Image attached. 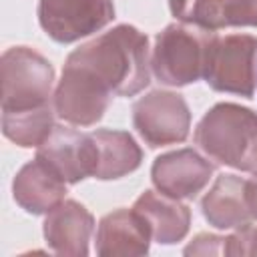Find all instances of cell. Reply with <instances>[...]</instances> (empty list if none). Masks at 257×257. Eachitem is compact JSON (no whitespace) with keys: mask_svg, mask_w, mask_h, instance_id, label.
Returning a JSON list of instances; mask_svg holds the SVG:
<instances>
[{"mask_svg":"<svg viewBox=\"0 0 257 257\" xmlns=\"http://www.w3.org/2000/svg\"><path fill=\"white\" fill-rule=\"evenodd\" d=\"M64 66L108 96H133L151 82L149 40L135 26L120 24L72 50Z\"/></svg>","mask_w":257,"mask_h":257,"instance_id":"6da1fadb","label":"cell"},{"mask_svg":"<svg viewBox=\"0 0 257 257\" xmlns=\"http://www.w3.org/2000/svg\"><path fill=\"white\" fill-rule=\"evenodd\" d=\"M195 143L221 165L257 175V114L237 104L213 106L195 131Z\"/></svg>","mask_w":257,"mask_h":257,"instance_id":"7a4b0ae2","label":"cell"},{"mask_svg":"<svg viewBox=\"0 0 257 257\" xmlns=\"http://www.w3.org/2000/svg\"><path fill=\"white\" fill-rule=\"evenodd\" d=\"M213 30L193 24H171L159 32L151 66L155 76L171 86H183L205 78L207 64L217 42Z\"/></svg>","mask_w":257,"mask_h":257,"instance_id":"3957f363","label":"cell"},{"mask_svg":"<svg viewBox=\"0 0 257 257\" xmlns=\"http://www.w3.org/2000/svg\"><path fill=\"white\" fill-rule=\"evenodd\" d=\"M2 112L28 110L48 104L54 70L50 62L26 46L2 54Z\"/></svg>","mask_w":257,"mask_h":257,"instance_id":"277c9868","label":"cell"},{"mask_svg":"<svg viewBox=\"0 0 257 257\" xmlns=\"http://www.w3.org/2000/svg\"><path fill=\"white\" fill-rule=\"evenodd\" d=\"M255 36L231 34L217 38L205 72L207 84L219 92H233L251 98L255 90Z\"/></svg>","mask_w":257,"mask_h":257,"instance_id":"5b68a950","label":"cell"},{"mask_svg":"<svg viewBox=\"0 0 257 257\" xmlns=\"http://www.w3.org/2000/svg\"><path fill=\"white\" fill-rule=\"evenodd\" d=\"M112 18V0H38L40 26L62 44L94 34Z\"/></svg>","mask_w":257,"mask_h":257,"instance_id":"8992f818","label":"cell"},{"mask_svg":"<svg viewBox=\"0 0 257 257\" xmlns=\"http://www.w3.org/2000/svg\"><path fill=\"white\" fill-rule=\"evenodd\" d=\"M133 122L149 147H163L185 141L191 112L181 94L155 90L135 102Z\"/></svg>","mask_w":257,"mask_h":257,"instance_id":"52a82bcc","label":"cell"},{"mask_svg":"<svg viewBox=\"0 0 257 257\" xmlns=\"http://www.w3.org/2000/svg\"><path fill=\"white\" fill-rule=\"evenodd\" d=\"M36 157L48 163L70 185L94 177L98 169V147L92 133L86 135L70 126H54L38 147Z\"/></svg>","mask_w":257,"mask_h":257,"instance_id":"ba28073f","label":"cell"},{"mask_svg":"<svg viewBox=\"0 0 257 257\" xmlns=\"http://www.w3.org/2000/svg\"><path fill=\"white\" fill-rule=\"evenodd\" d=\"M201 207L213 227L241 229L251 225L257 221V177L241 179L237 175H221L205 195Z\"/></svg>","mask_w":257,"mask_h":257,"instance_id":"9c48e42d","label":"cell"},{"mask_svg":"<svg viewBox=\"0 0 257 257\" xmlns=\"http://www.w3.org/2000/svg\"><path fill=\"white\" fill-rule=\"evenodd\" d=\"M155 187L171 199H193L211 179L213 165L191 149L167 153L153 165Z\"/></svg>","mask_w":257,"mask_h":257,"instance_id":"30bf717a","label":"cell"},{"mask_svg":"<svg viewBox=\"0 0 257 257\" xmlns=\"http://www.w3.org/2000/svg\"><path fill=\"white\" fill-rule=\"evenodd\" d=\"M169 8L183 24L213 32L227 26H257V0H169Z\"/></svg>","mask_w":257,"mask_h":257,"instance_id":"8fae6325","label":"cell"},{"mask_svg":"<svg viewBox=\"0 0 257 257\" xmlns=\"http://www.w3.org/2000/svg\"><path fill=\"white\" fill-rule=\"evenodd\" d=\"M108 100L110 96L106 92L96 88L76 70L64 66L62 78L54 92V112L62 120L78 126L94 124L102 118Z\"/></svg>","mask_w":257,"mask_h":257,"instance_id":"7c38bea8","label":"cell"},{"mask_svg":"<svg viewBox=\"0 0 257 257\" xmlns=\"http://www.w3.org/2000/svg\"><path fill=\"white\" fill-rule=\"evenodd\" d=\"M151 239V227L137 209H118L100 221L96 233V253L102 257L145 255Z\"/></svg>","mask_w":257,"mask_h":257,"instance_id":"4fadbf2b","label":"cell"},{"mask_svg":"<svg viewBox=\"0 0 257 257\" xmlns=\"http://www.w3.org/2000/svg\"><path fill=\"white\" fill-rule=\"evenodd\" d=\"M16 203L34 215L50 213L62 203L66 193V181L40 157L24 165L12 185Z\"/></svg>","mask_w":257,"mask_h":257,"instance_id":"5bb4252c","label":"cell"},{"mask_svg":"<svg viewBox=\"0 0 257 257\" xmlns=\"http://www.w3.org/2000/svg\"><path fill=\"white\" fill-rule=\"evenodd\" d=\"M92 215L76 201L58 203L44 221V237L58 255H86L92 235Z\"/></svg>","mask_w":257,"mask_h":257,"instance_id":"9a60e30c","label":"cell"},{"mask_svg":"<svg viewBox=\"0 0 257 257\" xmlns=\"http://www.w3.org/2000/svg\"><path fill=\"white\" fill-rule=\"evenodd\" d=\"M133 209H137L145 217V221L151 227L153 239L159 243H177L189 231V207L181 205L177 199H171L167 195L159 197L153 191H145L137 199Z\"/></svg>","mask_w":257,"mask_h":257,"instance_id":"2e32d148","label":"cell"},{"mask_svg":"<svg viewBox=\"0 0 257 257\" xmlns=\"http://www.w3.org/2000/svg\"><path fill=\"white\" fill-rule=\"evenodd\" d=\"M92 137L98 147V169L94 179H118L141 165L143 153L128 133L100 128L94 131Z\"/></svg>","mask_w":257,"mask_h":257,"instance_id":"e0dca14e","label":"cell"},{"mask_svg":"<svg viewBox=\"0 0 257 257\" xmlns=\"http://www.w3.org/2000/svg\"><path fill=\"white\" fill-rule=\"evenodd\" d=\"M52 110L48 104L28 110L2 112V133L20 147H40L52 133Z\"/></svg>","mask_w":257,"mask_h":257,"instance_id":"ac0fdd59","label":"cell"},{"mask_svg":"<svg viewBox=\"0 0 257 257\" xmlns=\"http://www.w3.org/2000/svg\"><path fill=\"white\" fill-rule=\"evenodd\" d=\"M227 255H257V227H241L227 237Z\"/></svg>","mask_w":257,"mask_h":257,"instance_id":"d6986e66","label":"cell"},{"mask_svg":"<svg viewBox=\"0 0 257 257\" xmlns=\"http://www.w3.org/2000/svg\"><path fill=\"white\" fill-rule=\"evenodd\" d=\"M187 255L199 253V255H217L223 253L227 255V237H217V235H199L193 239V243H189L185 247Z\"/></svg>","mask_w":257,"mask_h":257,"instance_id":"ffe728a7","label":"cell"}]
</instances>
